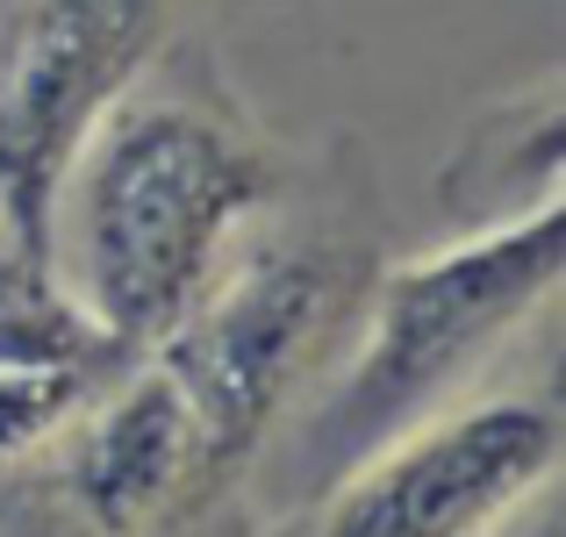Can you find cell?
Segmentation results:
<instances>
[{"label":"cell","instance_id":"1","mask_svg":"<svg viewBox=\"0 0 566 537\" xmlns=\"http://www.w3.org/2000/svg\"><path fill=\"white\" fill-rule=\"evenodd\" d=\"M280 201V158L193 86L144 72L65 166L51 251L65 236L72 302L123 351H144L201 302L230 244Z\"/></svg>","mask_w":566,"mask_h":537},{"label":"cell","instance_id":"2","mask_svg":"<svg viewBox=\"0 0 566 537\" xmlns=\"http://www.w3.org/2000/svg\"><path fill=\"white\" fill-rule=\"evenodd\" d=\"M566 273V208L559 187H538L524 215H502L459 244L374 265L352 316V358L280 444V495L316 502L380 444L444 415V401L510 345Z\"/></svg>","mask_w":566,"mask_h":537},{"label":"cell","instance_id":"3","mask_svg":"<svg viewBox=\"0 0 566 537\" xmlns=\"http://www.w3.org/2000/svg\"><path fill=\"white\" fill-rule=\"evenodd\" d=\"M366 273L374 265L331 236H265L237 265L222 259L201 302L158 345H144V358L180 387L193 430H201L216 495L259 459L287 401L302 394V380L352 330Z\"/></svg>","mask_w":566,"mask_h":537},{"label":"cell","instance_id":"4","mask_svg":"<svg viewBox=\"0 0 566 537\" xmlns=\"http://www.w3.org/2000/svg\"><path fill=\"white\" fill-rule=\"evenodd\" d=\"M172 0H22L0 14V244L51 265V208L86 129L151 72Z\"/></svg>","mask_w":566,"mask_h":537},{"label":"cell","instance_id":"5","mask_svg":"<svg viewBox=\"0 0 566 537\" xmlns=\"http://www.w3.org/2000/svg\"><path fill=\"white\" fill-rule=\"evenodd\" d=\"M559 466L553 401H473L416 423L302 502V537H488Z\"/></svg>","mask_w":566,"mask_h":537},{"label":"cell","instance_id":"6","mask_svg":"<svg viewBox=\"0 0 566 537\" xmlns=\"http://www.w3.org/2000/svg\"><path fill=\"white\" fill-rule=\"evenodd\" d=\"M57 495L101 537H151L216 502L201 430H193L180 387L144 351L57 438Z\"/></svg>","mask_w":566,"mask_h":537},{"label":"cell","instance_id":"7","mask_svg":"<svg viewBox=\"0 0 566 537\" xmlns=\"http://www.w3.org/2000/svg\"><path fill=\"white\" fill-rule=\"evenodd\" d=\"M129 358L137 351H123L72 294L51 287V265L0 244V466L51 452Z\"/></svg>","mask_w":566,"mask_h":537},{"label":"cell","instance_id":"8","mask_svg":"<svg viewBox=\"0 0 566 537\" xmlns=\"http://www.w3.org/2000/svg\"><path fill=\"white\" fill-rule=\"evenodd\" d=\"M488 537H559V524H553V516H524V509H516L510 524H495Z\"/></svg>","mask_w":566,"mask_h":537}]
</instances>
